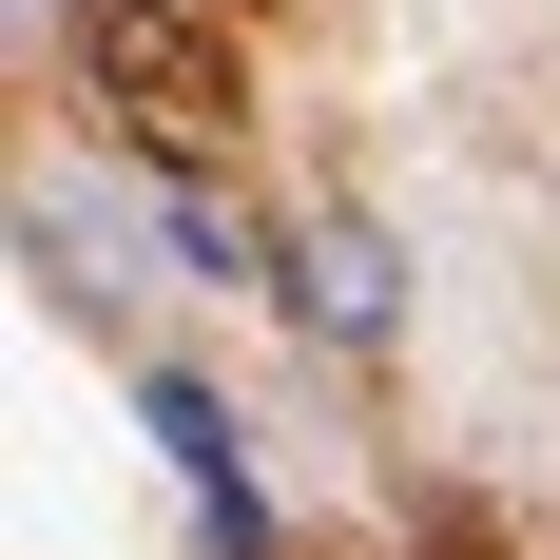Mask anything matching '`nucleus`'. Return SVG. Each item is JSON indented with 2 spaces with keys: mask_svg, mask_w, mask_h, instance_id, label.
I'll return each instance as SVG.
<instances>
[{
  "mask_svg": "<svg viewBox=\"0 0 560 560\" xmlns=\"http://www.w3.org/2000/svg\"><path fill=\"white\" fill-rule=\"evenodd\" d=\"M78 78H97V116L136 136V155H232V39L213 20H174V0H97L78 20Z\"/></svg>",
  "mask_w": 560,
  "mask_h": 560,
  "instance_id": "f257e3e1",
  "label": "nucleus"
},
{
  "mask_svg": "<svg viewBox=\"0 0 560 560\" xmlns=\"http://www.w3.org/2000/svg\"><path fill=\"white\" fill-rule=\"evenodd\" d=\"M136 406H155V445H174V483H194V522H213L232 560H271V483H252V445H232V406H213V387H174V368H155Z\"/></svg>",
  "mask_w": 560,
  "mask_h": 560,
  "instance_id": "f03ea898",
  "label": "nucleus"
},
{
  "mask_svg": "<svg viewBox=\"0 0 560 560\" xmlns=\"http://www.w3.org/2000/svg\"><path fill=\"white\" fill-rule=\"evenodd\" d=\"M290 310H310L329 348H387V310H406L387 232H368V213H310V232H290Z\"/></svg>",
  "mask_w": 560,
  "mask_h": 560,
  "instance_id": "7ed1b4c3",
  "label": "nucleus"
}]
</instances>
